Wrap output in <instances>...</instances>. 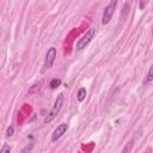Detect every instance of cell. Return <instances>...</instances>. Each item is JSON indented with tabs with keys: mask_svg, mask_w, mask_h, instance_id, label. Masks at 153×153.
I'll return each mask as SVG.
<instances>
[{
	"mask_svg": "<svg viewBox=\"0 0 153 153\" xmlns=\"http://www.w3.org/2000/svg\"><path fill=\"white\" fill-rule=\"evenodd\" d=\"M62 104H63V95L60 93V95L56 97V101H55V103H54V107H53L51 111L46 116L44 123H49V122H51V121L56 117V115L60 113V110H61V108H62Z\"/></svg>",
	"mask_w": 153,
	"mask_h": 153,
	"instance_id": "1",
	"label": "cell"
},
{
	"mask_svg": "<svg viewBox=\"0 0 153 153\" xmlns=\"http://www.w3.org/2000/svg\"><path fill=\"white\" fill-rule=\"evenodd\" d=\"M117 0H111L110 4L104 9V12H103V17H102V23L105 25V24H109L114 13H115V10L117 7Z\"/></svg>",
	"mask_w": 153,
	"mask_h": 153,
	"instance_id": "2",
	"label": "cell"
},
{
	"mask_svg": "<svg viewBox=\"0 0 153 153\" xmlns=\"http://www.w3.org/2000/svg\"><path fill=\"white\" fill-rule=\"evenodd\" d=\"M95 35H96V29L95 28H91L90 30H88L86 34L82 38H79V41L76 42V50H82V49L86 48V46L93 40Z\"/></svg>",
	"mask_w": 153,
	"mask_h": 153,
	"instance_id": "3",
	"label": "cell"
},
{
	"mask_svg": "<svg viewBox=\"0 0 153 153\" xmlns=\"http://www.w3.org/2000/svg\"><path fill=\"white\" fill-rule=\"evenodd\" d=\"M56 60V49L54 47L49 48L47 54H46V59H44V63H43V68H42V73H44L46 71H48L49 68L53 67L54 62Z\"/></svg>",
	"mask_w": 153,
	"mask_h": 153,
	"instance_id": "4",
	"label": "cell"
},
{
	"mask_svg": "<svg viewBox=\"0 0 153 153\" xmlns=\"http://www.w3.org/2000/svg\"><path fill=\"white\" fill-rule=\"evenodd\" d=\"M67 129H68V124H67V123H61V124H59L57 128L54 130V133H53V135H51V142H56L59 139H61L62 135L67 132Z\"/></svg>",
	"mask_w": 153,
	"mask_h": 153,
	"instance_id": "5",
	"label": "cell"
},
{
	"mask_svg": "<svg viewBox=\"0 0 153 153\" xmlns=\"http://www.w3.org/2000/svg\"><path fill=\"white\" fill-rule=\"evenodd\" d=\"M86 89L85 88H82V89H79V91H78V93H76V99H78V102H83L85 98H86Z\"/></svg>",
	"mask_w": 153,
	"mask_h": 153,
	"instance_id": "6",
	"label": "cell"
},
{
	"mask_svg": "<svg viewBox=\"0 0 153 153\" xmlns=\"http://www.w3.org/2000/svg\"><path fill=\"white\" fill-rule=\"evenodd\" d=\"M153 68H152V66L149 67V69H148V74H147V76H146V79L143 80V86H146V85H148L152 80H153Z\"/></svg>",
	"mask_w": 153,
	"mask_h": 153,
	"instance_id": "7",
	"label": "cell"
},
{
	"mask_svg": "<svg viewBox=\"0 0 153 153\" xmlns=\"http://www.w3.org/2000/svg\"><path fill=\"white\" fill-rule=\"evenodd\" d=\"M61 79H57V78H55V79H53V80H50V83H49V88L51 89V90H55V89H57L60 85H61Z\"/></svg>",
	"mask_w": 153,
	"mask_h": 153,
	"instance_id": "8",
	"label": "cell"
},
{
	"mask_svg": "<svg viewBox=\"0 0 153 153\" xmlns=\"http://www.w3.org/2000/svg\"><path fill=\"white\" fill-rule=\"evenodd\" d=\"M41 85H42V82H40V84H35V85H32V88L29 90V95L37 93V92L41 90Z\"/></svg>",
	"mask_w": 153,
	"mask_h": 153,
	"instance_id": "9",
	"label": "cell"
},
{
	"mask_svg": "<svg viewBox=\"0 0 153 153\" xmlns=\"http://www.w3.org/2000/svg\"><path fill=\"white\" fill-rule=\"evenodd\" d=\"M5 152H11V147L9 145H4L3 148H0V153H5Z\"/></svg>",
	"mask_w": 153,
	"mask_h": 153,
	"instance_id": "10",
	"label": "cell"
},
{
	"mask_svg": "<svg viewBox=\"0 0 153 153\" xmlns=\"http://www.w3.org/2000/svg\"><path fill=\"white\" fill-rule=\"evenodd\" d=\"M13 133H15V128H13V126H10L6 130V136H12Z\"/></svg>",
	"mask_w": 153,
	"mask_h": 153,
	"instance_id": "11",
	"label": "cell"
},
{
	"mask_svg": "<svg viewBox=\"0 0 153 153\" xmlns=\"http://www.w3.org/2000/svg\"><path fill=\"white\" fill-rule=\"evenodd\" d=\"M147 1H148V0H141V1H140V10H143L145 9Z\"/></svg>",
	"mask_w": 153,
	"mask_h": 153,
	"instance_id": "12",
	"label": "cell"
},
{
	"mask_svg": "<svg viewBox=\"0 0 153 153\" xmlns=\"http://www.w3.org/2000/svg\"><path fill=\"white\" fill-rule=\"evenodd\" d=\"M31 149H32V145H30V146H28L26 148H24L23 152H28V151H31Z\"/></svg>",
	"mask_w": 153,
	"mask_h": 153,
	"instance_id": "13",
	"label": "cell"
}]
</instances>
